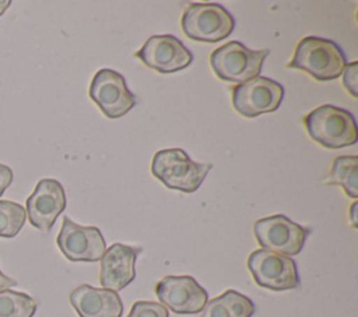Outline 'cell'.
<instances>
[{
  "label": "cell",
  "mask_w": 358,
  "mask_h": 317,
  "mask_svg": "<svg viewBox=\"0 0 358 317\" xmlns=\"http://www.w3.org/2000/svg\"><path fill=\"white\" fill-rule=\"evenodd\" d=\"M347 66L341 47L319 36H306L295 47L294 57L287 64L288 68L306 71L317 81H331L343 74Z\"/></svg>",
  "instance_id": "cell-1"
},
{
  "label": "cell",
  "mask_w": 358,
  "mask_h": 317,
  "mask_svg": "<svg viewBox=\"0 0 358 317\" xmlns=\"http://www.w3.org/2000/svg\"><path fill=\"white\" fill-rule=\"evenodd\" d=\"M308 135L324 148H344L354 145L358 140V130L354 116L341 108L322 105L303 117Z\"/></svg>",
  "instance_id": "cell-2"
},
{
  "label": "cell",
  "mask_w": 358,
  "mask_h": 317,
  "mask_svg": "<svg viewBox=\"0 0 358 317\" xmlns=\"http://www.w3.org/2000/svg\"><path fill=\"white\" fill-rule=\"evenodd\" d=\"M211 168V163L192 161L182 148L161 149L155 152L151 162V172L157 179L168 189L183 193L196 191Z\"/></svg>",
  "instance_id": "cell-3"
},
{
  "label": "cell",
  "mask_w": 358,
  "mask_h": 317,
  "mask_svg": "<svg viewBox=\"0 0 358 317\" xmlns=\"http://www.w3.org/2000/svg\"><path fill=\"white\" fill-rule=\"evenodd\" d=\"M185 35L197 42L214 43L228 38L235 28L232 14L217 3H192L180 20Z\"/></svg>",
  "instance_id": "cell-4"
},
{
  "label": "cell",
  "mask_w": 358,
  "mask_h": 317,
  "mask_svg": "<svg viewBox=\"0 0 358 317\" xmlns=\"http://www.w3.org/2000/svg\"><path fill=\"white\" fill-rule=\"evenodd\" d=\"M268 53L267 49L252 50L239 40H231L211 53L210 64L220 80L242 84L260 74Z\"/></svg>",
  "instance_id": "cell-5"
},
{
  "label": "cell",
  "mask_w": 358,
  "mask_h": 317,
  "mask_svg": "<svg viewBox=\"0 0 358 317\" xmlns=\"http://www.w3.org/2000/svg\"><path fill=\"white\" fill-rule=\"evenodd\" d=\"M309 232V228L301 226L281 214L257 219L253 225L255 237L264 250L287 257L301 253Z\"/></svg>",
  "instance_id": "cell-6"
},
{
  "label": "cell",
  "mask_w": 358,
  "mask_h": 317,
  "mask_svg": "<svg viewBox=\"0 0 358 317\" xmlns=\"http://www.w3.org/2000/svg\"><path fill=\"white\" fill-rule=\"evenodd\" d=\"M284 98V87L267 77L257 75L232 88V105L245 117L275 112Z\"/></svg>",
  "instance_id": "cell-7"
},
{
  "label": "cell",
  "mask_w": 358,
  "mask_h": 317,
  "mask_svg": "<svg viewBox=\"0 0 358 317\" xmlns=\"http://www.w3.org/2000/svg\"><path fill=\"white\" fill-rule=\"evenodd\" d=\"M248 268L255 282L271 290H287L299 286L296 264L291 257L264 249L250 253Z\"/></svg>",
  "instance_id": "cell-8"
},
{
  "label": "cell",
  "mask_w": 358,
  "mask_h": 317,
  "mask_svg": "<svg viewBox=\"0 0 358 317\" xmlns=\"http://www.w3.org/2000/svg\"><path fill=\"white\" fill-rule=\"evenodd\" d=\"M88 92L90 98L109 119L124 116L136 105V96L127 88L123 75L112 68L98 70Z\"/></svg>",
  "instance_id": "cell-9"
},
{
  "label": "cell",
  "mask_w": 358,
  "mask_h": 317,
  "mask_svg": "<svg viewBox=\"0 0 358 317\" xmlns=\"http://www.w3.org/2000/svg\"><path fill=\"white\" fill-rule=\"evenodd\" d=\"M56 242L70 261L94 263L101 260L106 250L105 239L96 226H81L69 216L63 218Z\"/></svg>",
  "instance_id": "cell-10"
},
{
  "label": "cell",
  "mask_w": 358,
  "mask_h": 317,
  "mask_svg": "<svg viewBox=\"0 0 358 317\" xmlns=\"http://www.w3.org/2000/svg\"><path fill=\"white\" fill-rule=\"evenodd\" d=\"M162 306L176 314H197L207 303V290L190 275H168L155 285Z\"/></svg>",
  "instance_id": "cell-11"
},
{
  "label": "cell",
  "mask_w": 358,
  "mask_h": 317,
  "mask_svg": "<svg viewBox=\"0 0 358 317\" xmlns=\"http://www.w3.org/2000/svg\"><path fill=\"white\" fill-rule=\"evenodd\" d=\"M147 67L169 74L186 68L193 61V53L173 35H152L134 53Z\"/></svg>",
  "instance_id": "cell-12"
},
{
  "label": "cell",
  "mask_w": 358,
  "mask_h": 317,
  "mask_svg": "<svg viewBox=\"0 0 358 317\" xmlns=\"http://www.w3.org/2000/svg\"><path fill=\"white\" fill-rule=\"evenodd\" d=\"M64 208L66 193L62 183L56 179H41L27 198L25 212L34 228L48 232Z\"/></svg>",
  "instance_id": "cell-13"
},
{
  "label": "cell",
  "mask_w": 358,
  "mask_h": 317,
  "mask_svg": "<svg viewBox=\"0 0 358 317\" xmlns=\"http://www.w3.org/2000/svg\"><path fill=\"white\" fill-rule=\"evenodd\" d=\"M141 253L140 247L113 243L105 250L101 258L99 282L105 289L117 292L126 288L136 278V260Z\"/></svg>",
  "instance_id": "cell-14"
},
{
  "label": "cell",
  "mask_w": 358,
  "mask_h": 317,
  "mask_svg": "<svg viewBox=\"0 0 358 317\" xmlns=\"http://www.w3.org/2000/svg\"><path fill=\"white\" fill-rule=\"evenodd\" d=\"M69 299L80 317H120L123 313L120 296L105 288L83 283L70 292Z\"/></svg>",
  "instance_id": "cell-15"
},
{
  "label": "cell",
  "mask_w": 358,
  "mask_h": 317,
  "mask_svg": "<svg viewBox=\"0 0 358 317\" xmlns=\"http://www.w3.org/2000/svg\"><path fill=\"white\" fill-rule=\"evenodd\" d=\"M255 311L256 306L248 296L228 289L222 295L208 300L200 317H252Z\"/></svg>",
  "instance_id": "cell-16"
},
{
  "label": "cell",
  "mask_w": 358,
  "mask_h": 317,
  "mask_svg": "<svg viewBox=\"0 0 358 317\" xmlns=\"http://www.w3.org/2000/svg\"><path fill=\"white\" fill-rule=\"evenodd\" d=\"M357 168H358L357 155L337 156L331 163V169L327 177L324 179V183L341 186L348 197L357 198L358 196Z\"/></svg>",
  "instance_id": "cell-17"
},
{
  "label": "cell",
  "mask_w": 358,
  "mask_h": 317,
  "mask_svg": "<svg viewBox=\"0 0 358 317\" xmlns=\"http://www.w3.org/2000/svg\"><path fill=\"white\" fill-rule=\"evenodd\" d=\"M36 302L28 293L4 289L0 292V317H34Z\"/></svg>",
  "instance_id": "cell-18"
},
{
  "label": "cell",
  "mask_w": 358,
  "mask_h": 317,
  "mask_svg": "<svg viewBox=\"0 0 358 317\" xmlns=\"http://www.w3.org/2000/svg\"><path fill=\"white\" fill-rule=\"evenodd\" d=\"M27 219L25 208L8 200H0V237L17 236Z\"/></svg>",
  "instance_id": "cell-19"
},
{
  "label": "cell",
  "mask_w": 358,
  "mask_h": 317,
  "mask_svg": "<svg viewBox=\"0 0 358 317\" xmlns=\"http://www.w3.org/2000/svg\"><path fill=\"white\" fill-rule=\"evenodd\" d=\"M168 309L157 302L138 300L131 306L127 317H168Z\"/></svg>",
  "instance_id": "cell-20"
},
{
  "label": "cell",
  "mask_w": 358,
  "mask_h": 317,
  "mask_svg": "<svg viewBox=\"0 0 358 317\" xmlns=\"http://www.w3.org/2000/svg\"><path fill=\"white\" fill-rule=\"evenodd\" d=\"M344 74H343V84L345 87V89L351 94V96L357 98V87H358V81H357V75H358V63L357 61H351L344 67Z\"/></svg>",
  "instance_id": "cell-21"
},
{
  "label": "cell",
  "mask_w": 358,
  "mask_h": 317,
  "mask_svg": "<svg viewBox=\"0 0 358 317\" xmlns=\"http://www.w3.org/2000/svg\"><path fill=\"white\" fill-rule=\"evenodd\" d=\"M14 179V175H13V170L7 166V165H3L0 163V197L3 196V193L8 189V186L11 184Z\"/></svg>",
  "instance_id": "cell-22"
},
{
  "label": "cell",
  "mask_w": 358,
  "mask_h": 317,
  "mask_svg": "<svg viewBox=\"0 0 358 317\" xmlns=\"http://www.w3.org/2000/svg\"><path fill=\"white\" fill-rule=\"evenodd\" d=\"M15 285H17V281H15V279L7 277L6 274H3V272L0 271V292L4 290V289H10L11 286H15Z\"/></svg>",
  "instance_id": "cell-23"
},
{
  "label": "cell",
  "mask_w": 358,
  "mask_h": 317,
  "mask_svg": "<svg viewBox=\"0 0 358 317\" xmlns=\"http://www.w3.org/2000/svg\"><path fill=\"white\" fill-rule=\"evenodd\" d=\"M357 201H354L351 204V208H350V221H351V226L352 228H357Z\"/></svg>",
  "instance_id": "cell-24"
},
{
  "label": "cell",
  "mask_w": 358,
  "mask_h": 317,
  "mask_svg": "<svg viewBox=\"0 0 358 317\" xmlns=\"http://www.w3.org/2000/svg\"><path fill=\"white\" fill-rule=\"evenodd\" d=\"M11 4L10 0H0V15L8 8V6Z\"/></svg>",
  "instance_id": "cell-25"
}]
</instances>
